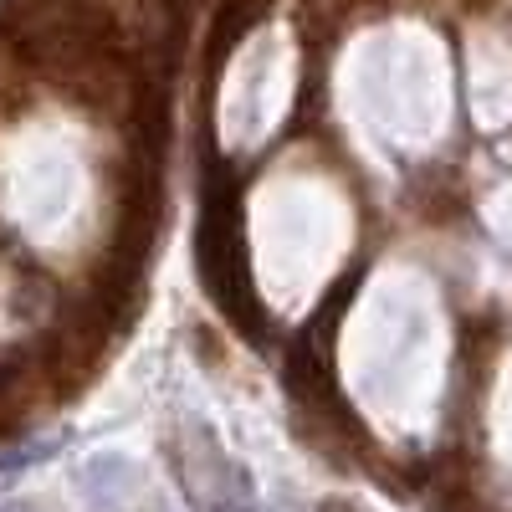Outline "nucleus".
Instances as JSON below:
<instances>
[{
  "label": "nucleus",
  "mask_w": 512,
  "mask_h": 512,
  "mask_svg": "<svg viewBox=\"0 0 512 512\" xmlns=\"http://www.w3.org/2000/svg\"><path fill=\"white\" fill-rule=\"evenodd\" d=\"M200 277L216 292L221 313L236 323V333L262 338V303L246 262V236H241V190L231 180L205 185V221H200Z\"/></svg>",
  "instance_id": "1"
}]
</instances>
